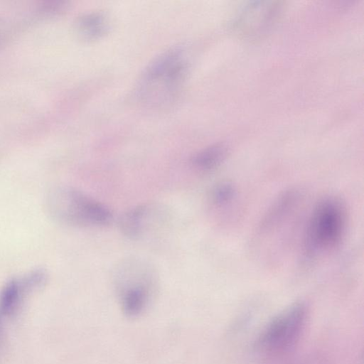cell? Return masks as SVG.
<instances>
[{
	"mask_svg": "<svg viewBox=\"0 0 364 364\" xmlns=\"http://www.w3.org/2000/svg\"><path fill=\"white\" fill-rule=\"evenodd\" d=\"M112 280L119 301L149 303L159 282L155 266L139 257L119 260L112 270Z\"/></svg>",
	"mask_w": 364,
	"mask_h": 364,
	"instance_id": "277c9868",
	"label": "cell"
},
{
	"mask_svg": "<svg viewBox=\"0 0 364 364\" xmlns=\"http://www.w3.org/2000/svg\"><path fill=\"white\" fill-rule=\"evenodd\" d=\"M234 196V188L229 183H221L215 185L210 193L211 202L217 205H222L229 203Z\"/></svg>",
	"mask_w": 364,
	"mask_h": 364,
	"instance_id": "30bf717a",
	"label": "cell"
},
{
	"mask_svg": "<svg viewBox=\"0 0 364 364\" xmlns=\"http://www.w3.org/2000/svg\"><path fill=\"white\" fill-rule=\"evenodd\" d=\"M228 154V147L222 143L210 145L196 154L191 160L192 166L200 171H210L218 167Z\"/></svg>",
	"mask_w": 364,
	"mask_h": 364,
	"instance_id": "9c48e42d",
	"label": "cell"
},
{
	"mask_svg": "<svg viewBox=\"0 0 364 364\" xmlns=\"http://www.w3.org/2000/svg\"><path fill=\"white\" fill-rule=\"evenodd\" d=\"M188 48L177 46L156 57L144 69L136 85L139 101L149 108L163 109L179 97L190 68Z\"/></svg>",
	"mask_w": 364,
	"mask_h": 364,
	"instance_id": "6da1fadb",
	"label": "cell"
},
{
	"mask_svg": "<svg viewBox=\"0 0 364 364\" xmlns=\"http://www.w3.org/2000/svg\"><path fill=\"white\" fill-rule=\"evenodd\" d=\"M169 220L170 213L166 207L156 203H146L122 213L119 228L124 236L137 240L164 227Z\"/></svg>",
	"mask_w": 364,
	"mask_h": 364,
	"instance_id": "8992f818",
	"label": "cell"
},
{
	"mask_svg": "<svg viewBox=\"0 0 364 364\" xmlns=\"http://www.w3.org/2000/svg\"><path fill=\"white\" fill-rule=\"evenodd\" d=\"M46 207L53 219L70 226L105 227L113 220L108 207L73 187L51 189L46 198Z\"/></svg>",
	"mask_w": 364,
	"mask_h": 364,
	"instance_id": "7a4b0ae2",
	"label": "cell"
},
{
	"mask_svg": "<svg viewBox=\"0 0 364 364\" xmlns=\"http://www.w3.org/2000/svg\"><path fill=\"white\" fill-rule=\"evenodd\" d=\"M281 10L282 4L279 1L250 2L235 18L232 28L240 37L257 39L272 28L277 20Z\"/></svg>",
	"mask_w": 364,
	"mask_h": 364,
	"instance_id": "52a82bcc",
	"label": "cell"
},
{
	"mask_svg": "<svg viewBox=\"0 0 364 364\" xmlns=\"http://www.w3.org/2000/svg\"><path fill=\"white\" fill-rule=\"evenodd\" d=\"M77 30L82 38L95 41L105 36L109 30L107 16L101 11H93L82 16L77 22Z\"/></svg>",
	"mask_w": 364,
	"mask_h": 364,
	"instance_id": "ba28073f",
	"label": "cell"
},
{
	"mask_svg": "<svg viewBox=\"0 0 364 364\" xmlns=\"http://www.w3.org/2000/svg\"><path fill=\"white\" fill-rule=\"evenodd\" d=\"M308 306L296 301L275 315L263 328L257 347L269 355H278L291 350L299 342L306 327Z\"/></svg>",
	"mask_w": 364,
	"mask_h": 364,
	"instance_id": "3957f363",
	"label": "cell"
},
{
	"mask_svg": "<svg viewBox=\"0 0 364 364\" xmlns=\"http://www.w3.org/2000/svg\"><path fill=\"white\" fill-rule=\"evenodd\" d=\"M346 225L343 205L329 198L315 208L308 228L307 250L310 253L333 247L341 240Z\"/></svg>",
	"mask_w": 364,
	"mask_h": 364,
	"instance_id": "5b68a950",
	"label": "cell"
}]
</instances>
